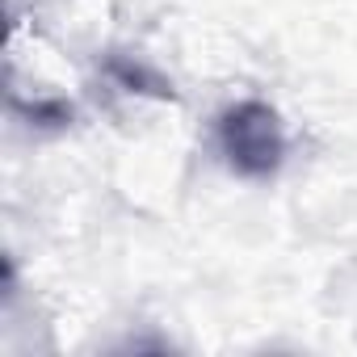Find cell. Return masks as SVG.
I'll return each instance as SVG.
<instances>
[{"mask_svg":"<svg viewBox=\"0 0 357 357\" xmlns=\"http://www.w3.org/2000/svg\"><path fill=\"white\" fill-rule=\"evenodd\" d=\"M219 151L223 160L252 181L273 176L286 160V130L273 105L265 101H236L219 114Z\"/></svg>","mask_w":357,"mask_h":357,"instance_id":"cell-1","label":"cell"},{"mask_svg":"<svg viewBox=\"0 0 357 357\" xmlns=\"http://www.w3.org/2000/svg\"><path fill=\"white\" fill-rule=\"evenodd\" d=\"M109 72H114V76H118V80H122V84H126L130 93H135V84H151V89H155L160 97H168V84H164L160 76H151V72H143V68H130V63H122V59H114V63H109Z\"/></svg>","mask_w":357,"mask_h":357,"instance_id":"cell-2","label":"cell"}]
</instances>
